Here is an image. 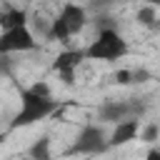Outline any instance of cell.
I'll return each mask as SVG.
<instances>
[{
	"label": "cell",
	"mask_w": 160,
	"mask_h": 160,
	"mask_svg": "<svg viewBox=\"0 0 160 160\" xmlns=\"http://www.w3.org/2000/svg\"><path fill=\"white\" fill-rule=\"evenodd\" d=\"M58 108H60V102L52 100V95H40L28 88L20 92V110L12 115L10 128L15 130V128H28L32 122H40V120L50 118L52 112H58Z\"/></svg>",
	"instance_id": "obj_1"
},
{
	"label": "cell",
	"mask_w": 160,
	"mask_h": 160,
	"mask_svg": "<svg viewBox=\"0 0 160 160\" xmlns=\"http://www.w3.org/2000/svg\"><path fill=\"white\" fill-rule=\"evenodd\" d=\"M125 55H128V40L115 28H102L95 35V40L85 48V58L102 60V62H115Z\"/></svg>",
	"instance_id": "obj_2"
},
{
	"label": "cell",
	"mask_w": 160,
	"mask_h": 160,
	"mask_svg": "<svg viewBox=\"0 0 160 160\" xmlns=\"http://www.w3.org/2000/svg\"><path fill=\"white\" fill-rule=\"evenodd\" d=\"M85 20H88V10L78 2H65L60 8V12L55 15V20L50 22L48 28V38L52 40H60V42H68L72 35H78L82 28H85Z\"/></svg>",
	"instance_id": "obj_3"
},
{
	"label": "cell",
	"mask_w": 160,
	"mask_h": 160,
	"mask_svg": "<svg viewBox=\"0 0 160 160\" xmlns=\"http://www.w3.org/2000/svg\"><path fill=\"white\" fill-rule=\"evenodd\" d=\"M38 40L30 32L28 25H15V28H5L0 32V58L10 55V52H28L35 50Z\"/></svg>",
	"instance_id": "obj_4"
},
{
	"label": "cell",
	"mask_w": 160,
	"mask_h": 160,
	"mask_svg": "<svg viewBox=\"0 0 160 160\" xmlns=\"http://www.w3.org/2000/svg\"><path fill=\"white\" fill-rule=\"evenodd\" d=\"M108 150V135L100 125H85L78 138H75V145L70 148V155H95V152H102Z\"/></svg>",
	"instance_id": "obj_5"
},
{
	"label": "cell",
	"mask_w": 160,
	"mask_h": 160,
	"mask_svg": "<svg viewBox=\"0 0 160 160\" xmlns=\"http://www.w3.org/2000/svg\"><path fill=\"white\" fill-rule=\"evenodd\" d=\"M82 60H85V50H62L60 55H55L52 70H55L65 82H72L75 70L82 65Z\"/></svg>",
	"instance_id": "obj_6"
},
{
	"label": "cell",
	"mask_w": 160,
	"mask_h": 160,
	"mask_svg": "<svg viewBox=\"0 0 160 160\" xmlns=\"http://www.w3.org/2000/svg\"><path fill=\"white\" fill-rule=\"evenodd\" d=\"M138 112V108L132 105V102H125V100H105L100 108H98V118L102 120V122H120L122 118H130V115H135Z\"/></svg>",
	"instance_id": "obj_7"
},
{
	"label": "cell",
	"mask_w": 160,
	"mask_h": 160,
	"mask_svg": "<svg viewBox=\"0 0 160 160\" xmlns=\"http://www.w3.org/2000/svg\"><path fill=\"white\" fill-rule=\"evenodd\" d=\"M138 132H140V120H138L135 115L122 118L120 122H115V128H112V132H110V138H108V148L125 145V142L135 140V138H138Z\"/></svg>",
	"instance_id": "obj_8"
},
{
	"label": "cell",
	"mask_w": 160,
	"mask_h": 160,
	"mask_svg": "<svg viewBox=\"0 0 160 160\" xmlns=\"http://www.w3.org/2000/svg\"><path fill=\"white\" fill-rule=\"evenodd\" d=\"M15 25H28V12L22 8H5L0 10V28H15Z\"/></svg>",
	"instance_id": "obj_9"
},
{
	"label": "cell",
	"mask_w": 160,
	"mask_h": 160,
	"mask_svg": "<svg viewBox=\"0 0 160 160\" xmlns=\"http://www.w3.org/2000/svg\"><path fill=\"white\" fill-rule=\"evenodd\" d=\"M155 18H158V8H152V5H142L138 10V22L145 25V28H152L155 25Z\"/></svg>",
	"instance_id": "obj_10"
},
{
	"label": "cell",
	"mask_w": 160,
	"mask_h": 160,
	"mask_svg": "<svg viewBox=\"0 0 160 160\" xmlns=\"http://www.w3.org/2000/svg\"><path fill=\"white\" fill-rule=\"evenodd\" d=\"M30 155H32V158H50V140H48V138L38 140V142L30 148Z\"/></svg>",
	"instance_id": "obj_11"
},
{
	"label": "cell",
	"mask_w": 160,
	"mask_h": 160,
	"mask_svg": "<svg viewBox=\"0 0 160 160\" xmlns=\"http://www.w3.org/2000/svg\"><path fill=\"white\" fill-rule=\"evenodd\" d=\"M158 135H160V125H155V122H150V125L140 128V138H142L145 142H155V140H158Z\"/></svg>",
	"instance_id": "obj_12"
},
{
	"label": "cell",
	"mask_w": 160,
	"mask_h": 160,
	"mask_svg": "<svg viewBox=\"0 0 160 160\" xmlns=\"http://www.w3.org/2000/svg\"><path fill=\"white\" fill-rule=\"evenodd\" d=\"M115 80H118V82H132V70H120V72H115Z\"/></svg>",
	"instance_id": "obj_13"
},
{
	"label": "cell",
	"mask_w": 160,
	"mask_h": 160,
	"mask_svg": "<svg viewBox=\"0 0 160 160\" xmlns=\"http://www.w3.org/2000/svg\"><path fill=\"white\" fill-rule=\"evenodd\" d=\"M145 5H152V8H160V0H142Z\"/></svg>",
	"instance_id": "obj_14"
},
{
	"label": "cell",
	"mask_w": 160,
	"mask_h": 160,
	"mask_svg": "<svg viewBox=\"0 0 160 160\" xmlns=\"http://www.w3.org/2000/svg\"><path fill=\"white\" fill-rule=\"evenodd\" d=\"M95 5H108V2H118V0H92Z\"/></svg>",
	"instance_id": "obj_15"
},
{
	"label": "cell",
	"mask_w": 160,
	"mask_h": 160,
	"mask_svg": "<svg viewBox=\"0 0 160 160\" xmlns=\"http://www.w3.org/2000/svg\"><path fill=\"white\" fill-rule=\"evenodd\" d=\"M148 158H160V150H150V152H148Z\"/></svg>",
	"instance_id": "obj_16"
},
{
	"label": "cell",
	"mask_w": 160,
	"mask_h": 160,
	"mask_svg": "<svg viewBox=\"0 0 160 160\" xmlns=\"http://www.w3.org/2000/svg\"><path fill=\"white\" fill-rule=\"evenodd\" d=\"M152 30H158V32H160V15L155 18V25H152Z\"/></svg>",
	"instance_id": "obj_17"
}]
</instances>
